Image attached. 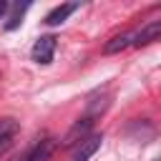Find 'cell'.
<instances>
[{
    "label": "cell",
    "mask_w": 161,
    "mask_h": 161,
    "mask_svg": "<svg viewBox=\"0 0 161 161\" xmlns=\"http://www.w3.org/2000/svg\"><path fill=\"white\" fill-rule=\"evenodd\" d=\"M55 45H58V43H55V35H40V38L35 40L33 50H30L33 60H35V63H40V65H48V63L53 60Z\"/></svg>",
    "instance_id": "obj_1"
},
{
    "label": "cell",
    "mask_w": 161,
    "mask_h": 161,
    "mask_svg": "<svg viewBox=\"0 0 161 161\" xmlns=\"http://www.w3.org/2000/svg\"><path fill=\"white\" fill-rule=\"evenodd\" d=\"M53 151H55V138L43 136V138H38V141L28 148V153L23 156V161H48Z\"/></svg>",
    "instance_id": "obj_2"
},
{
    "label": "cell",
    "mask_w": 161,
    "mask_h": 161,
    "mask_svg": "<svg viewBox=\"0 0 161 161\" xmlns=\"http://www.w3.org/2000/svg\"><path fill=\"white\" fill-rule=\"evenodd\" d=\"M93 126V116L91 113H86L83 118H78L75 123H73V128L65 133V138H63V146H78L86 136H88V128Z\"/></svg>",
    "instance_id": "obj_3"
},
{
    "label": "cell",
    "mask_w": 161,
    "mask_h": 161,
    "mask_svg": "<svg viewBox=\"0 0 161 161\" xmlns=\"http://www.w3.org/2000/svg\"><path fill=\"white\" fill-rule=\"evenodd\" d=\"M101 141H103V136L101 133H93V136H86L78 146H75V151L70 153V161H88L98 148H101Z\"/></svg>",
    "instance_id": "obj_4"
},
{
    "label": "cell",
    "mask_w": 161,
    "mask_h": 161,
    "mask_svg": "<svg viewBox=\"0 0 161 161\" xmlns=\"http://www.w3.org/2000/svg\"><path fill=\"white\" fill-rule=\"evenodd\" d=\"M18 133H20V123L15 121V118H0V156L15 143V138H18Z\"/></svg>",
    "instance_id": "obj_5"
},
{
    "label": "cell",
    "mask_w": 161,
    "mask_h": 161,
    "mask_svg": "<svg viewBox=\"0 0 161 161\" xmlns=\"http://www.w3.org/2000/svg\"><path fill=\"white\" fill-rule=\"evenodd\" d=\"M158 33H161V20H151L138 33H133V45H148L158 38Z\"/></svg>",
    "instance_id": "obj_6"
},
{
    "label": "cell",
    "mask_w": 161,
    "mask_h": 161,
    "mask_svg": "<svg viewBox=\"0 0 161 161\" xmlns=\"http://www.w3.org/2000/svg\"><path fill=\"white\" fill-rule=\"evenodd\" d=\"M78 10V3H65V5H58V8H53L48 15H45V23L48 25H60L70 13H75Z\"/></svg>",
    "instance_id": "obj_7"
},
{
    "label": "cell",
    "mask_w": 161,
    "mask_h": 161,
    "mask_svg": "<svg viewBox=\"0 0 161 161\" xmlns=\"http://www.w3.org/2000/svg\"><path fill=\"white\" fill-rule=\"evenodd\" d=\"M128 45H133V33H121V35H113L108 43H106V53L108 55H113V53H121V50H126Z\"/></svg>",
    "instance_id": "obj_8"
},
{
    "label": "cell",
    "mask_w": 161,
    "mask_h": 161,
    "mask_svg": "<svg viewBox=\"0 0 161 161\" xmlns=\"http://www.w3.org/2000/svg\"><path fill=\"white\" fill-rule=\"evenodd\" d=\"M28 8H30L28 3H18V5H13V13H10L8 23H5V30H15V28L23 23V15H25V10H28Z\"/></svg>",
    "instance_id": "obj_9"
},
{
    "label": "cell",
    "mask_w": 161,
    "mask_h": 161,
    "mask_svg": "<svg viewBox=\"0 0 161 161\" xmlns=\"http://www.w3.org/2000/svg\"><path fill=\"white\" fill-rule=\"evenodd\" d=\"M8 10H10V3H8V0H0V18H3Z\"/></svg>",
    "instance_id": "obj_10"
}]
</instances>
